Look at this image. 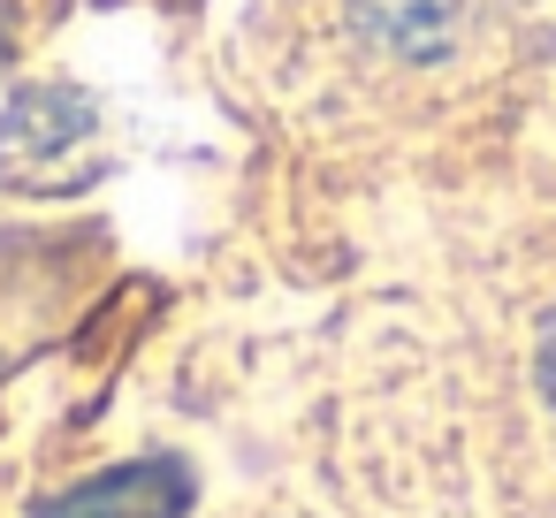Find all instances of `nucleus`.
<instances>
[{
	"label": "nucleus",
	"mask_w": 556,
	"mask_h": 518,
	"mask_svg": "<svg viewBox=\"0 0 556 518\" xmlns=\"http://www.w3.org/2000/svg\"><path fill=\"white\" fill-rule=\"evenodd\" d=\"M351 24L389 62H450L472 24V0H351Z\"/></svg>",
	"instance_id": "nucleus-2"
},
{
	"label": "nucleus",
	"mask_w": 556,
	"mask_h": 518,
	"mask_svg": "<svg viewBox=\"0 0 556 518\" xmlns=\"http://www.w3.org/2000/svg\"><path fill=\"white\" fill-rule=\"evenodd\" d=\"M533 404H541V419H548V434H556V305H548L541 328H533Z\"/></svg>",
	"instance_id": "nucleus-3"
},
{
	"label": "nucleus",
	"mask_w": 556,
	"mask_h": 518,
	"mask_svg": "<svg viewBox=\"0 0 556 518\" xmlns=\"http://www.w3.org/2000/svg\"><path fill=\"white\" fill-rule=\"evenodd\" d=\"M184 510H191V465L184 457H138V465L77 480L39 518H184Z\"/></svg>",
	"instance_id": "nucleus-1"
}]
</instances>
